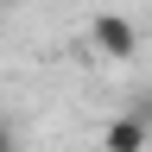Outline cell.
<instances>
[{
  "label": "cell",
  "instance_id": "cell-1",
  "mask_svg": "<svg viewBox=\"0 0 152 152\" xmlns=\"http://www.w3.org/2000/svg\"><path fill=\"white\" fill-rule=\"evenodd\" d=\"M89 45H95L102 64H133L140 57V26L127 13H95L89 19Z\"/></svg>",
  "mask_w": 152,
  "mask_h": 152
},
{
  "label": "cell",
  "instance_id": "cell-2",
  "mask_svg": "<svg viewBox=\"0 0 152 152\" xmlns=\"http://www.w3.org/2000/svg\"><path fill=\"white\" fill-rule=\"evenodd\" d=\"M146 146H152V127H146L133 108L114 114V121L102 127V152H146Z\"/></svg>",
  "mask_w": 152,
  "mask_h": 152
},
{
  "label": "cell",
  "instance_id": "cell-3",
  "mask_svg": "<svg viewBox=\"0 0 152 152\" xmlns=\"http://www.w3.org/2000/svg\"><path fill=\"white\" fill-rule=\"evenodd\" d=\"M127 108H133V114H140V121L152 127V95H133V102H127Z\"/></svg>",
  "mask_w": 152,
  "mask_h": 152
},
{
  "label": "cell",
  "instance_id": "cell-4",
  "mask_svg": "<svg viewBox=\"0 0 152 152\" xmlns=\"http://www.w3.org/2000/svg\"><path fill=\"white\" fill-rule=\"evenodd\" d=\"M0 152H19V133H13V121H0Z\"/></svg>",
  "mask_w": 152,
  "mask_h": 152
},
{
  "label": "cell",
  "instance_id": "cell-5",
  "mask_svg": "<svg viewBox=\"0 0 152 152\" xmlns=\"http://www.w3.org/2000/svg\"><path fill=\"white\" fill-rule=\"evenodd\" d=\"M0 7H13V0H0Z\"/></svg>",
  "mask_w": 152,
  "mask_h": 152
}]
</instances>
